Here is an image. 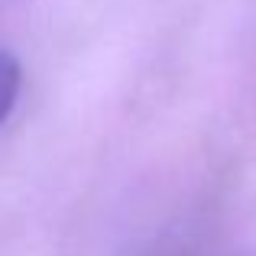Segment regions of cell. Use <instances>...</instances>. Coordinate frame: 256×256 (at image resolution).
<instances>
[{
  "label": "cell",
  "mask_w": 256,
  "mask_h": 256,
  "mask_svg": "<svg viewBox=\"0 0 256 256\" xmlns=\"http://www.w3.org/2000/svg\"><path fill=\"white\" fill-rule=\"evenodd\" d=\"M20 88H23L20 62L10 56V52L0 49V124L10 117L13 104H16V98H20Z\"/></svg>",
  "instance_id": "1"
}]
</instances>
